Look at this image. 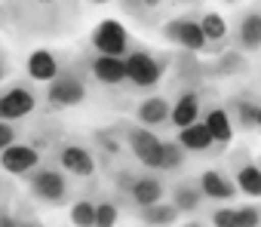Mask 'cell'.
Wrapping results in <instances>:
<instances>
[{"label": "cell", "instance_id": "18", "mask_svg": "<svg viewBox=\"0 0 261 227\" xmlns=\"http://www.w3.org/2000/svg\"><path fill=\"white\" fill-rule=\"evenodd\" d=\"M185 157H188V151L178 145V138L175 141H160L157 145V151L142 163L145 169H151V172H175V169H181L185 166Z\"/></svg>", "mask_w": 261, "mask_h": 227}, {"label": "cell", "instance_id": "4", "mask_svg": "<svg viewBox=\"0 0 261 227\" xmlns=\"http://www.w3.org/2000/svg\"><path fill=\"white\" fill-rule=\"evenodd\" d=\"M114 187L120 193L123 203H129L133 209H145L151 203H160L166 196V181L163 172H117L114 175Z\"/></svg>", "mask_w": 261, "mask_h": 227}, {"label": "cell", "instance_id": "20", "mask_svg": "<svg viewBox=\"0 0 261 227\" xmlns=\"http://www.w3.org/2000/svg\"><path fill=\"white\" fill-rule=\"evenodd\" d=\"M200 117H203L200 92H197V89H181L178 98L172 101V117H169V123H172L175 129H181V126H188V123H194V120H200Z\"/></svg>", "mask_w": 261, "mask_h": 227}, {"label": "cell", "instance_id": "1", "mask_svg": "<svg viewBox=\"0 0 261 227\" xmlns=\"http://www.w3.org/2000/svg\"><path fill=\"white\" fill-rule=\"evenodd\" d=\"M77 16L74 0H4V22L25 37H56Z\"/></svg>", "mask_w": 261, "mask_h": 227}, {"label": "cell", "instance_id": "12", "mask_svg": "<svg viewBox=\"0 0 261 227\" xmlns=\"http://www.w3.org/2000/svg\"><path fill=\"white\" fill-rule=\"evenodd\" d=\"M120 126V132H123V141H126V151L133 154L139 163H145L154 151H157V145L163 141L160 135H157V129H151V126H142V123H117Z\"/></svg>", "mask_w": 261, "mask_h": 227}, {"label": "cell", "instance_id": "17", "mask_svg": "<svg viewBox=\"0 0 261 227\" xmlns=\"http://www.w3.org/2000/svg\"><path fill=\"white\" fill-rule=\"evenodd\" d=\"M178 145H181L188 154H209V151H221V145H215V138H212L209 126L203 123V117L178 129Z\"/></svg>", "mask_w": 261, "mask_h": 227}, {"label": "cell", "instance_id": "14", "mask_svg": "<svg viewBox=\"0 0 261 227\" xmlns=\"http://www.w3.org/2000/svg\"><path fill=\"white\" fill-rule=\"evenodd\" d=\"M233 46L240 49V52H255V49H261V10L255 7V10H246L240 19H237V25H233Z\"/></svg>", "mask_w": 261, "mask_h": 227}, {"label": "cell", "instance_id": "35", "mask_svg": "<svg viewBox=\"0 0 261 227\" xmlns=\"http://www.w3.org/2000/svg\"><path fill=\"white\" fill-rule=\"evenodd\" d=\"M258 129H261V107H258Z\"/></svg>", "mask_w": 261, "mask_h": 227}, {"label": "cell", "instance_id": "24", "mask_svg": "<svg viewBox=\"0 0 261 227\" xmlns=\"http://www.w3.org/2000/svg\"><path fill=\"white\" fill-rule=\"evenodd\" d=\"M136 218L142 221V224H151V227H163V224H175L178 218H181V212L175 209V203L169 200V203H151V206H145V209H136Z\"/></svg>", "mask_w": 261, "mask_h": 227}, {"label": "cell", "instance_id": "39", "mask_svg": "<svg viewBox=\"0 0 261 227\" xmlns=\"http://www.w3.org/2000/svg\"><path fill=\"white\" fill-rule=\"evenodd\" d=\"M258 212H261V206H258Z\"/></svg>", "mask_w": 261, "mask_h": 227}, {"label": "cell", "instance_id": "23", "mask_svg": "<svg viewBox=\"0 0 261 227\" xmlns=\"http://www.w3.org/2000/svg\"><path fill=\"white\" fill-rule=\"evenodd\" d=\"M197 16H200L203 34H206V40H209V52H221V46H224L227 37H230L227 22L221 19V13H212V10H203V13H197Z\"/></svg>", "mask_w": 261, "mask_h": 227}, {"label": "cell", "instance_id": "15", "mask_svg": "<svg viewBox=\"0 0 261 227\" xmlns=\"http://www.w3.org/2000/svg\"><path fill=\"white\" fill-rule=\"evenodd\" d=\"M200 187H203V193H206L209 203H230V200L240 193L233 175H227V172H221V169H206V172H200Z\"/></svg>", "mask_w": 261, "mask_h": 227}, {"label": "cell", "instance_id": "2", "mask_svg": "<svg viewBox=\"0 0 261 227\" xmlns=\"http://www.w3.org/2000/svg\"><path fill=\"white\" fill-rule=\"evenodd\" d=\"M25 190L28 196L37 203V206H65L74 200V184H71V175L49 157L43 160L34 172H28L25 178Z\"/></svg>", "mask_w": 261, "mask_h": 227}, {"label": "cell", "instance_id": "37", "mask_svg": "<svg viewBox=\"0 0 261 227\" xmlns=\"http://www.w3.org/2000/svg\"><path fill=\"white\" fill-rule=\"evenodd\" d=\"M227 4H237V0H227Z\"/></svg>", "mask_w": 261, "mask_h": 227}, {"label": "cell", "instance_id": "10", "mask_svg": "<svg viewBox=\"0 0 261 227\" xmlns=\"http://www.w3.org/2000/svg\"><path fill=\"white\" fill-rule=\"evenodd\" d=\"M43 160H46V157H43V148H37L34 141L19 138V141H13L4 154H0V169L10 172V175H16V178H25V175L34 172Z\"/></svg>", "mask_w": 261, "mask_h": 227}, {"label": "cell", "instance_id": "26", "mask_svg": "<svg viewBox=\"0 0 261 227\" xmlns=\"http://www.w3.org/2000/svg\"><path fill=\"white\" fill-rule=\"evenodd\" d=\"M258 101L255 98H249V95H237V98H230V120H237V126L240 129H255L258 126Z\"/></svg>", "mask_w": 261, "mask_h": 227}, {"label": "cell", "instance_id": "16", "mask_svg": "<svg viewBox=\"0 0 261 227\" xmlns=\"http://www.w3.org/2000/svg\"><path fill=\"white\" fill-rule=\"evenodd\" d=\"M169 117H172V101L166 95H148L136 104V123H142V126L160 129L169 123Z\"/></svg>", "mask_w": 261, "mask_h": 227}, {"label": "cell", "instance_id": "38", "mask_svg": "<svg viewBox=\"0 0 261 227\" xmlns=\"http://www.w3.org/2000/svg\"><path fill=\"white\" fill-rule=\"evenodd\" d=\"M188 4H194V0H188Z\"/></svg>", "mask_w": 261, "mask_h": 227}, {"label": "cell", "instance_id": "28", "mask_svg": "<svg viewBox=\"0 0 261 227\" xmlns=\"http://www.w3.org/2000/svg\"><path fill=\"white\" fill-rule=\"evenodd\" d=\"M68 221H71V224H77V227H89V224H95V200H92V196L71 200Z\"/></svg>", "mask_w": 261, "mask_h": 227}, {"label": "cell", "instance_id": "21", "mask_svg": "<svg viewBox=\"0 0 261 227\" xmlns=\"http://www.w3.org/2000/svg\"><path fill=\"white\" fill-rule=\"evenodd\" d=\"M62 68H65V62H62V55L53 52V49H34V52L28 55V77H31L34 83H49Z\"/></svg>", "mask_w": 261, "mask_h": 227}, {"label": "cell", "instance_id": "19", "mask_svg": "<svg viewBox=\"0 0 261 227\" xmlns=\"http://www.w3.org/2000/svg\"><path fill=\"white\" fill-rule=\"evenodd\" d=\"M172 203L181 215H197L206 203V193L200 187V178H181L172 184Z\"/></svg>", "mask_w": 261, "mask_h": 227}, {"label": "cell", "instance_id": "6", "mask_svg": "<svg viewBox=\"0 0 261 227\" xmlns=\"http://www.w3.org/2000/svg\"><path fill=\"white\" fill-rule=\"evenodd\" d=\"M126 83L129 89L136 92H154L166 74V62L160 55H154L151 49H142V46H133L126 55Z\"/></svg>", "mask_w": 261, "mask_h": 227}, {"label": "cell", "instance_id": "31", "mask_svg": "<svg viewBox=\"0 0 261 227\" xmlns=\"http://www.w3.org/2000/svg\"><path fill=\"white\" fill-rule=\"evenodd\" d=\"M22 138V126L19 123H10V120H0V154H4L13 141Z\"/></svg>", "mask_w": 261, "mask_h": 227}, {"label": "cell", "instance_id": "36", "mask_svg": "<svg viewBox=\"0 0 261 227\" xmlns=\"http://www.w3.org/2000/svg\"><path fill=\"white\" fill-rule=\"evenodd\" d=\"M0 19H4V7H0Z\"/></svg>", "mask_w": 261, "mask_h": 227}, {"label": "cell", "instance_id": "29", "mask_svg": "<svg viewBox=\"0 0 261 227\" xmlns=\"http://www.w3.org/2000/svg\"><path fill=\"white\" fill-rule=\"evenodd\" d=\"M120 218V200H95V224L111 227Z\"/></svg>", "mask_w": 261, "mask_h": 227}, {"label": "cell", "instance_id": "13", "mask_svg": "<svg viewBox=\"0 0 261 227\" xmlns=\"http://www.w3.org/2000/svg\"><path fill=\"white\" fill-rule=\"evenodd\" d=\"M230 172H233V181H237L240 193H246V196H261V163H255L246 148H240V151L230 157Z\"/></svg>", "mask_w": 261, "mask_h": 227}, {"label": "cell", "instance_id": "22", "mask_svg": "<svg viewBox=\"0 0 261 227\" xmlns=\"http://www.w3.org/2000/svg\"><path fill=\"white\" fill-rule=\"evenodd\" d=\"M203 123L209 126V132H212L215 145H221V148H224V145L233 138V120H230L227 107H221V104L206 107V110H203Z\"/></svg>", "mask_w": 261, "mask_h": 227}, {"label": "cell", "instance_id": "32", "mask_svg": "<svg viewBox=\"0 0 261 227\" xmlns=\"http://www.w3.org/2000/svg\"><path fill=\"white\" fill-rule=\"evenodd\" d=\"M206 224H215V227H233V206H218L209 212Z\"/></svg>", "mask_w": 261, "mask_h": 227}, {"label": "cell", "instance_id": "30", "mask_svg": "<svg viewBox=\"0 0 261 227\" xmlns=\"http://www.w3.org/2000/svg\"><path fill=\"white\" fill-rule=\"evenodd\" d=\"M261 212L258 206H233V227H258Z\"/></svg>", "mask_w": 261, "mask_h": 227}, {"label": "cell", "instance_id": "9", "mask_svg": "<svg viewBox=\"0 0 261 227\" xmlns=\"http://www.w3.org/2000/svg\"><path fill=\"white\" fill-rule=\"evenodd\" d=\"M83 68L89 74L92 83L98 86H108V89H117L126 83V59L123 55H108V52H86L83 59Z\"/></svg>", "mask_w": 261, "mask_h": 227}, {"label": "cell", "instance_id": "33", "mask_svg": "<svg viewBox=\"0 0 261 227\" xmlns=\"http://www.w3.org/2000/svg\"><path fill=\"white\" fill-rule=\"evenodd\" d=\"M10 71H13V68H10V52H7L4 46H0V83H4V80L10 77Z\"/></svg>", "mask_w": 261, "mask_h": 227}, {"label": "cell", "instance_id": "34", "mask_svg": "<svg viewBox=\"0 0 261 227\" xmlns=\"http://www.w3.org/2000/svg\"><path fill=\"white\" fill-rule=\"evenodd\" d=\"M86 4H92V7H105V4H111V0H86Z\"/></svg>", "mask_w": 261, "mask_h": 227}, {"label": "cell", "instance_id": "7", "mask_svg": "<svg viewBox=\"0 0 261 227\" xmlns=\"http://www.w3.org/2000/svg\"><path fill=\"white\" fill-rule=\"evenodd\" d=\"M160 37L169 40V43H175L178 49H185L191 55L209 52V40H206V34L200 28V16L197 13H181V16L163 22L160 25Z\"/></svg>", "mask_w": 261, "mask_h": 227}, {"label": "cell", "instance_id": "3", "mask_svg": "<svg viewBox=\"0 0 261 227\" xmlns=\"http://www.w3.org/2000/svg\"><path fill=\"white\" fill-rule=\"evenodd\" d=\"M89 95V74L83 62L65 65L46 86H43V107L46 110H68L83 104Z\"/></svg>", "mask_w": 261, "mask_h": 227}, {"label": "cell", "instance_id": "25", "mask_svg": "<svg viewBox=\"0 0 261 227\" xmlns=\"http://www.w3.org/2000/svg\"><path fill=\"white\" fill-rule=\"evenodd\" d=\"M117 4H120L123 13H129L133 19H139L142 25H154L157 16H160V10L166 4H172V0H117Z\"/></svg>", "mask_w": 261, "mask_h": 227}, {"label": "cell", "instance_id": "5", "mask_svg": "<svg viewBox=\"0 0 261 227\" xmlns=\"http://www.w3.org/2000/svg\"><path fill=\"white\" fill-rule=\"evenodd\" d=\"M43 104V92L34 86V80H16L10 86H0V120L22 123L25 117Z\"/></svg>", "mask_w": 261, "mask_h": 227}, {"label": "cell", "instance_id": "27", "mask_svg": "<svg viewBox=\"0 0 261 227\" xmlns=\"http://www.w3.org/2000/svg\"><path fill=\"white\" fill-rule=\"evenodd\" d=\"M92 141H95V148L105 154V157H117L123 148H126V141H123V132H120V126H108V129H95V135H92Z\"/></svg>", "mask_w": 261, "mask_h": 227}, {"label": "cell", "instance_id": "11", "mask_svg": "<svg viewBox=\"0 0 261 227\" xmlns=\"http://www.w3.org/2000/svg\"><path fill=\"white\" fill-rule=\"evenodd\" d=\"M89 46H92L95 52H108V55H126L129 49H133V37H129V31H126L120 22L108 19V22H101V25L92 31V37H89Z\"/></svg>", "mask_w": 261, "mask_h": 227}, {"label": "cell", "instance_id": "8", "mask_svg": "<svg viewBox=\"0 0 261 227\" xmlns=\"http://www.w3.org/2000/svg\"><path fill=\"white\" fill-rule=\"evenodd\" d=\"M53 160L71 175V178H95V154L80 145V141H68L59 138L53 145Z\"/></svg>", "mask_w": 261, "mask_h": 227}]
</instances>
